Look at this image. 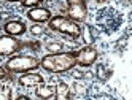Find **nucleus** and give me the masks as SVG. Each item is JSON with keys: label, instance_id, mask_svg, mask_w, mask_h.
Listing matches in <instances>:
<instances>
[{"label": "nucleus", "instance_id": "nucleus-1", "mask_svg": "<svg viewBox=\"0 0 132 100\" xmlns=\"http://www.w3.org/2000/svg\"><path fill=\"white\" fill-rule=\"evenodd\" d=\"M40 67L48 73H65L73 67H77L75 51H69V52L59 51V52L46 54L40 59Z\"/></svg>", "mask_w": 132, "mask_h": 100}, {"label": "nucleus", "instance_id": "nucleus-2", "mask_svg": "<svg viewBox=\"0 0 132 100\" xmlns=\"http://www.w3.org/2000/svg\"><path fill=\"white\" fill-rule=\"evenodd\" d=\"M48 27L53 32H59V33L67 35V37H72V38L81 37V27H80V24L72 21L70 17H67V16H62V14L51 16L50 21H48Z\"/></svg>", "mask_w": 132, "mask_h": 100}, {"label": "nucleus", "instance_id": "nucleus-3", "mask_svg": "<svg viewBox=\"0 0 132 100\" xmlns=\"http://www.w3.org/2000/svg\"><path fill=\"white\" fill-rule=\"evenodd\" d=\"M40 67V60L34 56H10L6 60L5 68L10 73H26V71H34Z\"/></svg>", "mask_w": 132, "mask_h": 100}, {"label": "nucleus", "instance_id": "nucleus-4", "mask_svg": "<svg viewBox=\"0 0 132 100\" xmlns=\"http://www.w3.org/2000/svg\"><path fill=\"white\" fill-rule=\"evenodd\" d=\"M21 41L18 40V37H13V35H0V56L2 57H10L13 54L19 52L21 49Z\"/></svg>", "mask_w": 132, "mask_h": 100}, {"label": "nucleus", "instance_id": "nucleus-5", "mask_svg": "<svg viewBox=\"0 0 132 100\" xmlns=\"http://www.w3.org/2000/svg\"><path fill=\"white\" fill-rule=\"evenodd\" d=\"M75 57H77V65L81 67H91L92 63H96L99 52L94 46H83L81 49L75 51Z\"/></svg>", "mask_w": 132, "mask_h": 100}, {"label": "nucleus", "instance_id": "nucleus-6", "mask_svg": "<svg viewBox=\"0 0 132 100\" xmlns=\"http://www.w3.org/2000/svg\"><path fill=\"white\" fill-rule=\"evenodd\" d=\"M67 17H70L75 22H83L88 17V5L83 3H70L67 5Z\"/></svg>", "mask_w": 132, "mask_h": 100}, {"label": "nucleus", "instance_id": "nucleus-7", "mask_svg": "<svg viewBox=\"0 0 132 100\" xmlns=\"http://www.w3.org/2000/svg\"><path fill=\"white\" fill-rule=\"evenodd\" d=\"M51 16H53L51 11L43 6H34V8H29V11H27V19L32 22H40V24L48 22Z\"/></svg>", "mask_w": 132, "mask_h": 100}, {"label": "nucleus", "instance_id": "nucleus-8", "mask_svg": "<svg viewBox=\"0 0 132 100\" xmlns=\"http://www.w3.org/2000/svg\"><path fill=\"white\" fill-rule=\"evenodd\" d=\"M18 83L22 87H37L45 83V78L40 73H34V71H26L21 73V76L18 78Z\"/></svg>", "mask_w": 132, "mask_h": 100}, {"label": "nucleus", "instance_id": "nucleus-9", "mask_svg": "<svg viewBox=\"0 0 132 100\" xmlns=\"http://www.w3.org/2000/svg\"><path fill=\"white\" fill-rule=\"evenodd\" d=\"M3 30H5V33L13 35V37H21V35H24L27 32V25L22 21L13 19V21H6L3 24Z\"/></svg>", "mask_w": 132, "mask_h": 100}, {"label": "nucleus", "instance_id": "nucleus-10", "mask_svg": "<svg viewBox=\"0 0 132 100\" xmlns=\"http://www.w3.org/2000/svg\"><path fill=\"white\" fill-rule=\"evenodd\" d=\"M35 94L38 98H56V86H46L45 83L37 86Z\"/></svg>", "mask_w": 132, "mask_h": 100}, {"label": "nucleus", "instance_id": "nucleus-11", "mask_svg": "<svg viewBox=\"0 0 132 100\" xmlns=\"http://www.w3.org/2000/svg\"><path fill=\"white\" fill-rule=\"evenodd\" d=\"M70 95V89L65 83H59L56 86V98H69Z\"/></svg>", "mask_w": 132, "mask_h": 100}, {"label": "nucleus", "instance_id": "nucleus-12", "mask_svg": "<svg viewBox=\"0 0 132 100\" xmlns=\"http://www.w3.org/2000/svg\"><path fill=\"white\" fill-rule=\"evenodd\" d=\"M13 98V92H11V87L2 84L0 86V100H11Z\"/></svg>", "mask_w": 132, "mask_h": 100}, {"label": "nucleus", "instance_id": "nucleus-13", "mask_svg": "<svg viewBox=\"0 0 132 100\" xmlns=\"http://www.w3.org/2000/svg\"><path fill=\"white\" fill-rule=\"evenodd\" d=\"M43 32H45L43 24H40V22H34V25H30V33H32V35H42Z\"/></svg>", "mask_w": 132, "mask_h": 100}, {"label": "nucleus", "instance_id": "nucleus-14", "mask_svg": "<svg viewBox=\"0 0 132 100\" xmlns=\"http://www.w3.org/2000/svg\"><path fill=\"white\" fill-rule=\"evenodd\" d=\"M43 0H21V3L24 8H34V6H40Z\"/></svg>", "mask_w": 132, "mask_h": 100}, {"label": "nucleus", "instance_id": "nucleus-15", "mask_svg": "<svg viewBox=\"0 0 132 100\" xmlns=\"http://www.w3.org/2000/svg\"><path fill=\"white\" fill-rule=\"evenodd\" d=\"M2 79H11V73L5 67L0 65V81H2Z\"/></svg>", "mask_w": 132, "mask_h": 100}, {"label": "nucleus", "instance_id": "nucleus-16", "mask_svg": "<svg viewBox=\"0 0 132 100\" xmlns=\"http://www.w3.org/2000/svg\"><path fill=\"white\" fill-rule=\"evenodd\" d=\"M48 49H50L51 52H59V51L62 49V44H61V43H56V44H48Z\"/></svg>", "mask_w": 132, "mask_h": 100}, {"label": "nucleus", "instance_id": "nucleus-17", "mask_svg": "<svg viewBox=\"0 0 132 100\" xmlns=\"http://www.w3.org/2000/svg\"><path fill=\"white\" fill-rule=\"evenodd\" d=\"M65 2H67V5H70V3H83L86 0H65Z\"/></svg>", "mask_w": 132, "mask_h": 100}, {"label": "nucleus", "instance_id": "nucleus-18", "mask_svg": "<svg viewBox=\"0 0 132 100\" xmlns=\"http://www.w3.org/2000/svg\"><path fill=\"white\" fill-rule=\"evenodd\" d=\"M94 2H97V3H107V2H110V0H94Z\"/></svg>", "mask_w": 132, "mask_h": 100}, {"label": "nucleus", "instance_id": "nucleus-19", "mask_svg": "<svg viewBox=\"0 0 132 100\" xmlns=\"http://www.w3.org/2000/svg\"><path fill=\"white\" fill-rule=\"evenodd\" d=\"M5 2H21V0H5Z\"/></svg>", "mask_w": 132, "mask_h": 100}]
</instances>
